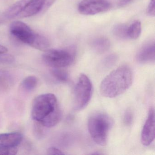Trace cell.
<instances>
[{
    "mask_svg": "<svg viewBox=\"0 0 155 155\" xmlns=\"http://www.w3.org/2000/svg\"><path fill=\"white\" fill-rule=\"evenodd\" d=\"M31 117L46 128L56 126L60 120L61 113L58 100L54 94L46 93L39 95L34 100Z\"/></svg>",
    "mask_w": 155,
    "mask_h": 155,
    "instance_id": "obj_1",
    "label": "cell"
},
{
    "mask_svg": "<svg viewBox=\"0 0 155 155\" xmlns=\"http://www.w3.org/2000/svg\"><path fill=\"white\" fill-rule=\"evenodd\" d=\"M133 74L130 68L123 65L113 70L101 82L100 92L108 98H114L123 94L131 86Z\"/></svg>",
    "mask_w": 155,
    "mask_h": 155,
    "instance_id": "obj_2",
    "label": "cell"
},
{
    "mask_svg": "<svg viewBox=\"0 0 155 155\" xmlns=\"http://www.w3.org/2000/svg\"><path fill=\"white\" fill-rule=\"evenodd\" d=\"M10 31L17 40L36 49L46 51L50 46L49 41L46 37L35 32L21 21L12 22L10 26Z\"/></svg>",
    "mask_w": 155,
    "mask_h": 155,
    "instance_id": "obj_3",
    "label": "cell"
},
{
    "mask_svg": "<svg viewBox=\"0 0 155 155\" xmlns=\"http://www.w3.org/2000/svg\"><path fill=\"white\" fill-rule=\"evenodd\" d=\"M113 124L111 118L106 113L97 112L91 114L88 120L87 126L92 140L98 145H106Z\"/></svg>",
    "mask_w": 155,
    "mask_h": 155,
    "instance_id": "obj_4",
    "label": "cell"
},
{
    "mask_svg": "<svg viewBox=\"0 0 155 155\" xmlns=\"http://www.w3.org/2000/svg\"><path fill=\"white\" fill-rule=\"evenodd\" d=\"M93 86L88 77L84 74L80 75L73 93V108L76 110L85 108L90 101Z\"/></svg>",
    "mask_w": 155,
    "mask_h": 155,
    "instance_id": "obj_5",
    "label": "cell"
},
{
    "mask_svg": "<svg viewBox=\"0 0 155 155\" xmlns=\"http://www.w3.org/2000/svg\"><path fill=\"white\" fill-rule=\"evenodd\" d=\"M42 59L45 64L53 68H64L70 66L75 59L73 50L48 49Z\"/></svg>",
    "mask_w": 155,
    "mask_h": 155,
    "instance_id": "obj_6",
    "label": "cell"
},
{
    "mask_svg": "<svg viewBox=\"0 0 155 155\" xmlns=\"http://www.w3.org/2000/svg\"><path fill=\"white\" fill-rule=\"evenodd\" d=\"M110 8L111 4L107 0H82L78 10L82 15H94L107 11Z\"/></svg>",
    "mask_w": 155,
    "mask_h": 155,
    "instance_id": "obj_7",
    "label": "cell"
},
{
    "mask_svg": "<svg viewBox=\"0 0 155 155\" xmlns=\"http://www.w3.org/2000/svg\"><path fill=\"white\" fill-rule=\"evenodd\" d=\"M155 129V112L154 108L151 107L141 132V140L143 145L149 146L154 141Z\"/></svg>",
    "mask_w": 155,
    "mask_h": 155,
    "instance_id": "obj_8",
    "label": "cell"
},
{
    "mask_svg": "<svg viewBox=\"0 0 155 155\" xmlns=\"http://www.w3.org/2000/svg\"><path fill=\"white\" fill-rule=\"evenodd\" d=\"M136 60L141 64L154 62L155 59V47L154 42L145 44L136 55Z\"/></svg>",
    "mask_w": 155,
    "mask_h": 155,
    "instance_id": "obj_9",
    "label": "cell"
},
{
    "mask_svg": "<svg viewBox=\"0 0 155 155\" xmlns=\"http://www.w3.org/2000/svg\"><path fill=\"white\" fill-rule=\"evenodd\" d=\"M23 135L18 132L0 134V148L17 147L22 141Z\"/></svg>",
    "mask_w": 155,
    "mask_h": 155,
    "instance_id": "obj_10",
    "label": "cell"
},
{
    "mask_svg": "<svg viewBox=\"0 0 155 155\" xmlns=\"http://www.w3.org/2000/svg\"><path fill=\"white\" fill-rule=\"evenodd\" d=\"M30 0H20L11 6L4 12L3 16L8 19L18 18Z\"/></svg>",
    "mask_w": 155,
    "mask_h": 155,
    "instance_id": "obj_11",
    "label": "cell"
},
{
    "mask_svg": "<svg viewBox=\"0 0 155 155\" xmlns=\"http://www.w3.org/2000/svg\"><path fill=\"white\" fill-rule=\"evenodd\" d=\"M90 46L96 53L102 54L109 49L110 43V41L105 37H97L91 41Z\"/></svg>",
    "mask_w": 155,
    "mask_h": 155,
    "instance_id": "obj_12",
    "label": "cell"
},
{
    "mask_svg": "<svg viewBox=\"0 0 155 155\" xmlns=\"http://www.w3.org/2000/svg\"><path fill=\"white\" fill-rule=\"evenodd\" d=\"M14 80L13 76L8 71L0 70V92H5L13 86Z\"/></svg>",
    "mask_w": 155,
    "mask_h": 155,
    "instance_id": "obj_13",
    "label": "cell"
},
{
    "mask_svg": "<svg viewBox=\"0 0 155 155\" xmlns=\"http://www.w3.org/2000/svg\"><path fill=\"white\" fill-rule=\"evenodd\" d=\"M141 32V22L139 21H135L128 27V38L131 39H137L140 36Z\"/></svg>",
    "mask_w": 155,
    "mask_h": 155,
    "instance_id": "obj_14",
    "label": "cell"
},
{
    "mask_svg": "<svg viewBox=\"0 0 155 155\" xmlns=\"http://www.w3.org/2000/svg\"><path fill=\"white\" fill-rule=\"evenodd\" d=\"M38 84V79L35 76H28L25 78L22 83L21 87L25 91L29 92L33 90Z\"/></svg>",
    "mask_w": 155,
    "mask_h": 155,
    "instance_id": "obj_15",
    "label": "cell"
},
{
    "mask_svg": "<svg viewBox=\"0 0 155 155\" xmlns=\"http://www.w3.org/2000/svg\"><path fill=\"white\" fill-rule=\"evenodd\" d=\"M51 72L53 77L60 82L65 83L68 80V72L62 69V68H53Z\"/></svg>",
    "mask_w": 155,
    "mask_h": 155,
    "instance_id": "obj_16",
    "label": "cell"
},
{
    "mask_svg": "<svg viewBox=\"0 0 155 155\" xmlns=\"http://www.w3.org/2000/svg\"><path fill=\"white\" fill-rule=\"evenodd\" d=\"M128 27L125 24H118L114 27L113 33L116 38L120 39H125L128 38Z\"/></svg>",
    "mask_w": 155,
    "mask_h": 155,
    "instance_id": "obj_17",
    "label": "cell"
},
{
    "mask_svg": "<svg viewBox=\"0 0 155 155\" xmlns=\"http://www.w3.org/2000/svg\"><path fill=\"white\" fill-rule=\"evenodd\" d=\"M117 57L116 54H112L106 57L102 61V68H110L117 62Z\"/></svg>",
    "mask_w": 155,
    "mask_h": 155,
    "instance_id": "obj_18",
    "label": "cell"
},
{
    "mask_svg": "<svg viewBox=\"0 0 155 155\" xmlns=\"http://www.w3.org/2000/svg\"><path fill=\"white\" fill-rule=\"evenodd\" d=\"M46 127L42 125L39 121H36L34 127V133L36 137L39 138L44 136L45 134V128Z\"/></svg>",
    "mask_w": 155,
    "mask_h": 155,
    "instance_id": "obj_19",
    "label": "cell"
},
{
    "mask_svg": "<svg viewBox=\"0 0 155 155\" xmlns=\"http://www.w3.org/2000/svg\"><path fill=\"white\" fill-rule=\"evenodd\" d=\"M133 116L132 111L130 110H126L124 114L123 121L126 126H130L131 125L133 121Z\"/></svg>",
    "mask_w": 155,
    "mask_h": 155,
    "instance_id": "obj_20",
    "label": "cell"
},
{
    "mask_svg": "<svg viewBox=\"0 0 155 155\" xmlns=\"http://www.w3.org/2000/svg\"><path fill=\"white\" fill-rule=\"evenodd\" d=\"M18 151L17 147L0 148V154L3 155H16Z\"/></svg>",
    "mask_w": 155,
    "mask_h": 155,
    "instance_id": "obj_21",
    "label": "cell"
},
{
    "mask_svg": "<svg viewBox=\"0 0 155 155\" xmlns=\"http://www.w3.org/2000/svg\"><path fill=\"white\" fill-rule=\"evenodd\" d=\"M14 61V58L12 55L6 54V53L0 54V63L9 64L12 63Z\"/></svg>",
    "mask_w": 155,
    "mask_h": 155,
    "instance_id": "obj_22",
    "label": "cell"
},
{
    "mask_svg": "<svg viewBox=\"0 0 155 155\" xmlns=\"http://www.w3.org/2000/svg\"><path fill=\"white\" fill-rule=\"evenodd\" d=\"M147 13L148 16L154 17L155 15V2L151 1L149 4L147 9Z\"/></svg>",
    "mask_w": 155,
    "mask_h": 155,
    "instance_id": "obj_23",
    "label": "cell"
},
{
    "mask_svg": "<svg viewBox=\"0 0 155 155\" xmlns=\"http://www.w3.org/2000/svg\"><path fill=\"white\" fill-rule=\"evenodd\" d=\"M47 154L48 155H64L65 153L61 150L55 147H51L49 148L47 150Z\"/></svg>",
    "mask_w": 155,
    "mask_h": 155,
    "instance_id": "obj_24",
    "label": "cell"
},
{
    "mask_svg": "<svg viewBox=\"0 0 155 155\" xmlns=\"http://www.w3.org/2000/svg\"><path fill=\"white\" fill-rule=\"evenodd\" d=\"M134 0H120L118 2V6L120 8L124 7L130 4Z\"/></svg>",
    "mask_w": 155,
    "mask_h": 155,
    "instance_id": "obj_25",
    "label": "cell"
},
{
    "mask_svg": "<svg viewBox=\"0 0 155 155\" xmlns=\"http://www.w3.org/2000/svg\"><path fill=\"white\" fill-rule=\"evenodd\" d=\"M8 50L6 47L2 45H0V54L7 53Z\"/></svg>",
    "mask_w": 155,
    "mask_h": 155,
    "instance_id": "obj_26",
    "label": "cell"
},
{
    "mask_svg": "<svg viewBox=\"0 0 155 155\" xmlns=\"http://www.w3.org/2000/svg\"><path fill=\"white\" fill-rule=\"evenodd\" d=\"M2 20V18L1 17V16H0V22H1V21Z\"/></svg>",
    "mask_w": 155,
    "mask_h": 155,
    "instance_id": "obj_27",
    "label": "cell"
},
{
    "mask_svg": "<svg viewBox=\"0 0 155 155\" xmlns=\"http://www.w3.org/2000/svg\"><path fill=\"white\" fill-rule=\"evenodd\" d=\"M150 1H154V2H155V0H150Z\"/></svg>",
    "mask_w": 155,
    "mask_h": 155,
    "instance_id": "obj_28",
    "label": "cell"
}]
</instances>
